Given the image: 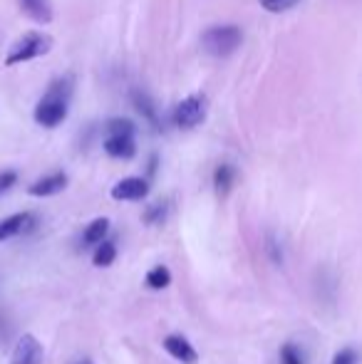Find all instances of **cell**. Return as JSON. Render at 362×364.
I'll list each match as a JSON object with an SVG mask.
<instances>
[{"label":"cell","instance_id":"obj_23","mask_svg":"<svg viewBox=\"0 0 362 364\" xmlns=\"http://www.w3.org/2000/svg\"><path fill=\"white\" fill-rule=\"evenodd\" d=\"M75 364H92L90 360H80V362H75Z\"/></svg>","mask_w":362,"mask_h":364},{"label":"cell","instance_id":"obj_9","mask_svg":"<svg viewBox=\"0 0 362 364\" xmlns=\"http://www.w3.org/2000/svg\"><path fill=\"white\" fill-rule=\"evenodd\" d=\"M65 186H68V173L53 171V173H48V176L38 178L35 183H30L28 193L30 196H55V193H60Z\"/></svg>","mask_w":362,"mask_h":364},{"label":"cell","instance_id":"obj_8","mask_svg":"<svg viewBox=\"0 0 362 364\" xmlns=\"http://www.w3.org/2000/svg\"><path fill=\"white\" fill-rule=\"evenodd\" d=\"M35 228V216L33 213H13V216L0 220V243L8 238H15L20 233H28Z\"/></svg>","mask_w":362,"mask_h":364},{"label":"cell","instance_id":"obj_1","mask_svg":"<svg viewBox=\"0 0 362 364\" xmlns=\"http://www.w3.org/2000/svg\"><path fill=\"white\" fill-rule=\"evenodd\" d=\"M73 77L65 75L58 77L53 85L48 87V92L43 95V100L35 107V122L40 127H48V129H55L65 122L68 117V107L70 100H73Z\"/></svg>","mask_w":362,"mask_h":364},{"label":"cell","instance_id":"obj_6","mask_svg":"<svg viewBox=\"0 0 362 364\" xmlns=\"http://www.w3.org/2000/svg\"><path fill=\"white\" fill-rule=\"evenodd\" d=\"M40 362H43V345L38 342V337L28 332L15 345L10 364H40Z\"/></svg>","mask_w":362,"mask_h":364},{"label":"cell","instance_id":"obj_13","mask_svg":"<svg viewBox=\"0 0 362 364\" xmlns=\"http://www.w3.org/2000/svg\"><path fill=\"white\" fill-rule=\"evenodd\" d=\"M115 260H117L115 240H102V243L95 248V253H92V263H95L97 268H110Z\"/></svg>","mask_w":362,"mask_h":364},{"label":"cell","instance_id":"obj_7","mask_svg":"<svg viewBox=\"0 0 362 364\" xmlns=\"http://www.w3.org/2000/svg\"><path fill=\"white\" fill-rule=\"evenodd\" d=\"M161 347L166 350V355L174 357L181 364H196L198 362V352L193 350V345L186 340L183 335H166L161 340Z\"/></svg>","mask_w":362,"mask_h":364},{"label":"cell","instance_id":"obj_3","mask_svg":"<svg viewBox=\"0 0 362 364\" xmlns=\"http://www.w3.org/2000/svg\"><path fill=\"white\" fill-rule=\"evenodd\" d=\"M241 40H243L241 28H236V25H216V28H208L203 33L201 45L213 58H226V55L236 53Z\"/></svg>","mask_w":362,"mask_h":364},{"label":"cell","instance_id":"obj_19","mask_svg":"<svg viewBox=\"0 0 362 364\" xmlns=\"http://www.w3.org/2000/svg\"><path fill=\"white\" fill-rule=\"evenodd\" d=\"M166 218V203H161V201H156L154 206H149L144 211V220L149 225H156V223H161V220Z\"/></svg>","mask_w":362,"mask_h":364},{"label":"cell","instance_id":"obj_14","mask_svg":"<svg viewBox=\"0 0 362 364\" xmlns=\"http://www.w3.org/2000/svg\"><path fill=\"white\" fill-rule=\"evenodd\" d=\"M20 3H23L25 13L38 20V23H50L53 20V10H50L48 0H20Z\"/></svg>","mask_w":362,"mask_h":364},{"label":"cell","instance_id":"obj_21","mask_svg":"<svg viewBox=\"0 0 362 364\" xmlns=\"http://www.w3.org/2000/svg\"><path fill=\"white\" fill-rule=\"evenodd\" d=\"M258 3H261L268 13H285V10L295 8L300 0H258Z\"/></svg>","mask_w":362,"mask_h":364},{"label":"cell","instance_id":"obj_16","mask_svg":"<svg viewBox=\"0 0 362 364\" xmlns=\"http://www.w3.org/2000/svg\"><path fill=\"white\" fill-rule=\"evenodd\" d=\"M132 100H134V107L144 114L147 122H151L154 127H159V117H156V109H154V102L149 100V95H144V92H134L132 95Z\"/></svg>","mask_w":362,"mask_h":364},{"label":"cell","instance_id":"obj_12","mask_svg":"<svg viewBox=\"0 0 362 364\" xmlns=\"http://www.w3.org/2000/svg\"><path fill=\"white\" fill-rule=\"evenodd\" d=\"M236 183V168L231 164H221V166L213 171V188H216L218 196H228V191Z\"/></svg>","mask_w":362,"mask_h":364},{"label":"cell","instance_id":"obj_2","mask_svg":"<svg viewBox=\"0 0 362 364\" xmlns=\"http://www.w3.org/2000/svg\"><path fill=\"white\" fill-rule=\"evenodd\" d=\"M53 48V40L50 35L45 33H25L13 48L8 50L5 55V65L8 68H15L20 63H30V60H38V58H45Z\"/></svg>","mask_w":362,"mask_h":364},{"label":"cell","instance_id":"obj_22","mask_svg":"<svg viewBox=\"0 0 362 364\" xmlns=\"http://www.w3.org/2000/svg\"><path fill=\"white\" fill-rule=\"evenodd\" d=\"M15 183H18V171H13V168L0 171V196H3L5 191H10Z\"/></svg>","mask_w":362,"mask_h":364},{"label":"cell","instance_id":"obj_18","mask_svg":"<svg viewBox=\"0 0 362 364\" xmlns=\"http://www.w3.org/2000/svg\"><path fill=\"white\" fill-rule=\"evenodd\" d=\"M280 364H305L303 352L298 350V345L285 342V345L280 347Z\"/></svg>","mask_w":362,"mask_h":364},{"label":"cell","instance_id":"obj_20","mask_svg":"<svg viewBox=\"0 0 362 364\" xmlns=\"http://www.w3.org/2000/svg\"><path fill=\"white\" fill-rule=\"evenodd\" d=\"M330 364H360V352L355 347H343L340 352H335Z\"/></svg>","mask_w":362,"mask_h":364},{"label":"cell","instance_id":"obj_10","mask_svg":"<svg viewBox=\"0 0 362 364\" xmlns=\"http://www.w3.org/2000/svg\"><path fill=\"white\" fill-rule=\"evenodd\" d=\"M105 151L112 159H132L137 154V141L134 136H107Z\"/></svg>","mask_w":362,"mask_h":364},{"label":"cell","instance_id":"obj_5","mask_svg":"<svg viewBox=\"0 0 362 364\" xmlns=\"http://www.w3.org/2000/svg\"><path fill=\"white\" fill-rule=\"evenodd\" d=\"M149 193V181L142 176H127L112 186V198L115 201H142Z\"/></svg>","mask_w":362,"mask_h":364},{"label":"cell","instance_id":"obj_11","mask_svg":"<svg viewBox=\"0 0 362 364\" xmlns=\"http://www.w3.org/2000/svg\"><path fill=\"white\" fill-rule=\"evenodd\" d=\"M110 233V218H95L82 233V248H97Z\"/></svg>","mask_w":362,"mask_h":364},{"label":"cell","instance_id":"obj_4","mask_svg":"<svg viewBox=\"0 0 362 364\" xmlns=\"http://www.w3.org/2000/svg\"><path fill=\"white\" fill-rule=\"evenodd\" d=\"M206 112H208L206 95H201V92L188 95L186 100H181L174 107V124L179 129H193V127H198L206 119Z\"/></svg>","mask_w":362,"mask_h":364},{"label":"cell","instance_id":"obj_17","mask_svg":"<svg viewBox=\"0 0 362 364\" xmlns=\"http://www.w3.org/2000/svg\"><path fill=\"white\" fill-rule=\"evenodd\" d=\"M134 122L132 119H110L107 122V136H134Z\"/></svg>","mask_w":362,"mask_h":364},{"label":"cell","instance_id":"obj_15","mask_svg":"<svg viewBox=\"0 0 362 364\" xmlns=\"http://www.w3.org/2000/svg\"><path fill=\"white\" fill-rule=\"evenodd\" d=\"M144 283H147V288H151V290L169 288V285H171V270L166 268V265H154V268L147 273Z\"/></svg>","mask_w":362,"mask_h":364}]
</instances>
